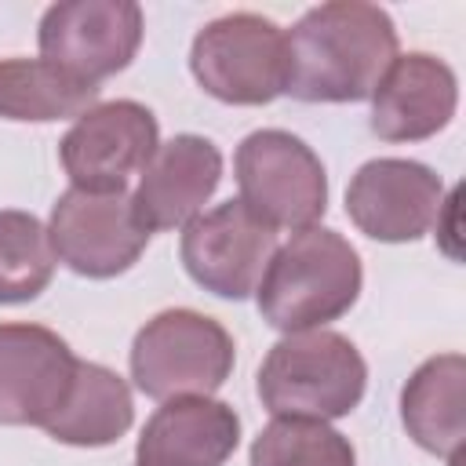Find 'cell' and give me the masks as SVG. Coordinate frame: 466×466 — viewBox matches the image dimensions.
I'll list each match as a JSON object with an SVG mask.
<instances>
[{"label":"cell","instance_id":"cell-1","mask_svg":"<svg viewBox=\"0 0 466 466\" xmlns=\"http://www.w3.org/2000/svg\"><path fill=\"white\" fill-rule=\"evenodd\" d=\"M284 36V95L299 102H364L397 58L393 18L364 0H331L309 7Z\"/></svg>","mask_w":466,"mask_h":466},{"label":"cell","instance_id":"cell-2","mask_svg":"<svg viewBox=\"0 0 466 466\" xmlns=\"http://www.w3.org/2000/svg\"><path fill=\"white\" fill-rule=\"evenodd\" d=\"M360 255L346 237L324 226H309L277 244L255 302L269 328L313 331L339 320L360 295Z\"/></svg>","mask_w":466,"mask_h":466},{"label":"cell","instance_id":"cell-3","mask_svg":"<svg viewBox=\"0 0 466 466\" xmlns=\"http://www.w3.org/2000/svg\"><path fill=\"white\" fill-rule=\"evenodd\" d=\"M364 386L360 350L328 328L284 335L258 368V400L273 419H342L360 404Z\"/></svg>","mask_w":466,"mask_h":466},{"label":"cell","instance_id":"cell-4","mask_svg":"<svg viewBox=\"0 0 466 466\" xmlns=\"http://www.w3.org/2000/svg\"><path fill=\"white\" fill-rule=\"evenodd\" d=\"M233 335L208 313L164 309L131 342V379L153 400L211 397L233 371Z\"/></svg>","mask_w":466,"mask_h":466},{"label":"cell","instance_id":"cell-5","mask_svg":"<svg viewBox=\"0 0 466 466\" xmlns=\"http://www.w3.org/2000/svg\"><path fill=\"white\" fill-rule=\"evenodd\" d=\"M240 204L273 233L309 229L328 208V175L320 157L291 131H251L233 157Z\"/></svg>","mask_w":466,"mask_h":466},{"label":"cell","instance_id":"cell-6","mask_svg":"<svg viewBox=\"0 0 466 466\" xmlns=\"http://www.w3.org/2000/svg\"><path fill=\"white\" fill-rule=\"evenodd\" d=\"M189 69L218 102L266 106L288 84V36L255 11H233L193 36Z\"/></svg>","mask_w":466,"mask_h":466},{"label":"cell","instance_id":"cell-7","mask_svg":"<svg viewBox=\"0 0 466 466\" xmlns=\"http://www.w3.org/2000/svg\"><path fill=\"white\" fill-rule=\"evenodd\" d=\"M146 33L142 7L131 0H62L40 18V58L80 84L98 87L138 55Z\"/></svg>","mask_w":466,"mask_h":466},{"label":"cell","instance_id":"cell-8","mask_svg":"<svg viewBox=\"0 0 466 466\" xmlns=\"http://www.w3.org/2000/svg\"><path fill=\"white\" fill-rule=\"evenodd\" d=\"M160 146L157 116L131 98L95 102L73 120L58 142L62 167L73 189L84 193H124L131 175H142Z\"/></svg>","mask_w":466,"mask_h":466},{"label":"cell","instance_id":"cell-9","mask_svg":"<svg viewBox=\"0 0 466 466\" xmlns=\"http://www.w3.org/2000/svg\"><path fill=\"white\" fill-rule=\"evenodd\" d=\"M51 251L73 273L91 280H109L138 262L149 244L127 193H84L66 189L47 222Z\"/></svg>","mask_w":466,"mask_h":466},{"label":"cell","instance_id":"cell-10","mask_svg":"<svg viewBox=\"0 0 466 466\" xmlns=\"http://www.w3.org/2000/svg\"><path fill=\"white\" fill-rule=\"evenodd\" d=\"M277 251V233L262 226L240 200H226L211 211H200L182 226V266L186 273L218 299H248L269 258Z\"/></svg>","mask_w":466,"mask_h":466},{"label":"cell","instance_id":"cell-11","mask_svg":"<svg viewBox=\"0 0 466 466\" xmlns=\"http://www.w3.org/2000/svg\"><path fill=\"white\" fill-rule=\"evenodd\" d=\"M444 208V182L433 167L404 157H379L357 167L346 189L350 222L382 244L426 237Z\"/></svg>","mask_w":466,"mask_h":466},{"label":"cell","instance_id":"cell-12","mask_svg":"<svg viewBox=\"0 0 466 466\" xmlns=\"http://www.w3.org/2000/svg\"><path fill=\"white\" fill-rule=\"evenodd\" d=\"M80 357L40 324H0V426H47L66 404Z\"/></svg>","mask_w":466,"mask_h":466},{"label":"cell","instance_id":"cell-13","mask_svg":"<svg viewBox=\"0 0 466 466\" xmlns=\"http://www.w3.org/2000/svg\"><path fill=\"white\" fill-rule=\"evenodd\" d=\"M222 182V153L204 135H175L142 167L131 208L146 233L193 222Z\"/></svg>","mask_w":466,"mask_h":466},{"label":"cell","instance_id":"cell-14","mask_svg":"<svg viewBox=\"0 0 466 466\" xmlns=\"http://www.w3.org/2000/svg\"><path fill=\"white\" fill-rule=\"evenodd\" d=\"M459 106V80L448 62L408 51L390 62L371 91V131L382 142H419L444 131Z\"/></svg>","mask_w":466,"mask_h":466},{"label":"cell","instance_id":"cell-15","mask_svg":"<svg viewBox=\"0 0 466 466\" xmlns=\"http://www.w3.org/2000/svg\"><path fill=\"white\" fill-rule=\"evenodd\" d=\"M240 444V419L226 400H164L146 422L135 459H167L182 466H222Z\"/></svg>","mask_w":466,"mask_h":466},{"label":"cell","instance_id":"cell-16","mask_svg":"<svg viewBox=\"0 0 466 466\" xmlns=\"http://www.w3.org/2000/svg\"><path fill=\"white\" fill-rule=\"evenodd\" d=\"M400 422L408 437L433 455H459L466 441V360L437 353L422 360L400 390Z\"/></svg>","mask_w":466,"mask_h":466},{"label":"cell","instance_id":"cell-17","mask_svg":"<svg viewBox=\"0 0 466 466\" xmlns=\"http://www.w3.org/2000/svg\"><path fill=\"white\" fill-rule=\"evenodd\" d=\"M131 422H135V404L127 382L102 364L80 360L69 397L44 426V433L73 448H106L120 441L131 430Z\"/></svg>","mask_w":466,"mask_h":466},{"label":"cell","instance_id":"cell-18","mask_svg":"<svg viewBox=\"0 0 466 466\" xmlns=\"http://www.w3.org/2000/svg\"><path fill=\"white\" fill-rule=\"evenodd\" d=\"M98 102V87L73 80L44 58H0V116L4 120H76Z\"/></svg>","mask_w":466,"mask_h":466},{"label":"cell","instance_id":"cell-19","mask_svg":"<svg viewBox=\"0 0 466 466\" xmlns=\"http://www.w3.org/2000/svg\"><path fill=\"white\" fill-rule=\"evenodd\" d=\"M47 226L29 211H0V306L33 302L55 277Z\"/></svg>","mask_w":466,"mask_h":466},{"label":"cell","instance_id":"cell-20","mask_svg":"<svg viewBox=\"0 0 466 466\" xmlns=\"http://www.w3.org/2000/svg\"><path fill=\"white\" fill-rule=\"evenodd\" d=\"M248 466H357V451L328 422L273 419L251 441Z\"/></svg>","mask_w":466,"mask_h":466},{"label":"cell","instance_id":"cell-21","mask_svg":"<svg viewBox=\"0 0 466 466\" xmlns=\"http://www.w3.org/2000/svg\"><path fill=\"white\" fill-rule=\"evenodd\" d=\"M135 466H182V462H167V459H135Z\"/></svg>","mask_w":466,"mask_h":466}]
</instances>
